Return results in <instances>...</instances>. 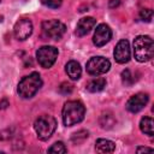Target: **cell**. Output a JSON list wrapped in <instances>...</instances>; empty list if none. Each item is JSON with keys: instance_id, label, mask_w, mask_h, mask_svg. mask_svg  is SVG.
<instances>
[{"instance_id": "obj_1", "label": "cell", "mask_w": 154, "mask_h": 154, "mask_svg": "<svg viewBox=\"0 0 154 154\" xmlns=\"http://www.w3.org/2000/svg\"><path fill=\"white\" fill-rule=\"evenodd\" d=\"M85 114V107L81 101H67L63 107V122L66 126H72L83 120Z\"/></svg>"}, {"instance_id": "obj_2", "label": "cell", "mask_w": 154, "mask_h": 154, "mask_svg": "<svg viewBox=\"0 0 154 154\" xmlns=\"http://www.w3.org/2000/svg\"><path fill=\"white\" fill-rule=\"evenodd\" d=\"M154 43L150 36L138 35L134 40V55L137 61L146 63L153 58Z\"/></svg>"}, {"instance_id": "obj_3", "label": "cell", "mask_w": 154, "mask_h": 154, "mask_svg": "<svg viewBox=\"0 0 154 154\" xmlns=\"http://www.w3.org/2000/svg\"><path fill=\"white\" fill-rule=\"evenodd\" d=\"M41 85H42L41 76L37 72H32L20 79L17 90L19 96H22L23 99H30L38 91Z\"/></svg>"}, {"instance_id": "obj_4", "label": "cell", "mask_w": 154, "mask_h": 154, "mask_svg": "<svg viewBox=\"0 0 154 154\" xmlns=\"http://www.w3.org/2000/svg\"><path fill=\"white\" fill-rule=\"evenodd\" d=\"M34 129H35V131L37 134V137L40 140H42V141H46L55 131V129H57V120L52 116L42 114V116H40L35 120Z\"/></svg>"}, {"instance_id": "obj_5", "label": "cell", "mask_w": 154, "mask_h": 154, "mask_svg": "<svg viewBox=\"0 0 154 154\" xmlns=\"http://www.w3.org/2000/svg\"><path fill=\"white\" fill-rule=\"evenodd\" d=\"M42 36L46 40H60L66 31V26L58 19L45 20L42 23Z\"/></svg>"}, {"instance_id": "obj_6", "label": "cell", "mask_w": 154, "mask_h": 154, "mask_svg": "<svg viewBox=\"0 0 154 154\" xmlns=\"http://www.w3.org/2000/svg\"><path fill=\"white\" fill-rule=\"evenodd\" d=\"M36 58H37L38 64L42 67L49 69L53 66V64L55 63L58 58V49L53 46H43L37 49Z\"/></svg>"}, {"instance_id": "obj_7", "label": "cell", "mask_w": 154, "mask_h": 154, "mask_svg": "<svg viewBox=\"0 0 154 154\" xmlns=\"http://www.w3.org/2000/svg\"><path fill=\"white\" fill-rule=\"evenodd\" d=\"M111 67L108 59L103 57H93L87 63V72L91 76H100L106 73Z\"/></svg>"}, {"instance_id": "obj_8", "label": "cell", "mask_w": 154, "mask_h": 154, "mask_svg": "<svg viewBox=\"0 0 154 154\" xmlns=\"http://www.w3.org/2000/svg\"><path fill=\"white\" fill-rule=\"evenodd\" d=\"M13 32H14V36H16L17 40L23 41V40L28 38L32 32V23H31V20L28 19V18L19 19L14 24Z\"/></svg>"}, {"instance_id": "obj_9", "label": "cell", "mask_w": 154, "mask_h": 154, "mask_svg": "<svg viewBox=\"0 0 154 154\" xmlns=\"http://www.w3.org/2000/svg\"><path fill=\"white\" fill-rule=\"evenodd\" d=\"M112 37V30L107 24H100L96 26L94 36H93V42L96 47H102L105 46Z\"/></svg>"}, {"instance_id": "obj_10", "label": "cell", "mask_w": 154, "mask_h": 154, "mask_svg": "<svg viewBox=\"0 0 154 154\" xmlns=\"http://www.w3.org/2000/svg\"><path fill=\"white\" fill-rule=\"evenodd\" d=\"M149 97L147 94L144 93H137L135 95H132L128 102H126V109L131 113H137L141 109H143V107L147 105Z\"/></svg>"}, {"instance_id": "obj_11", "label": "cell", "mask_w": 154, "mask_h": 154, "mask_svg": "<svg viewBox=\"0 0 154 154\" xmlns=\"http://www.w3.org/2000/svg\"><path fill=\"white\" fill-rule=\"evenodd\" d=\"M114 59L119 64H125L130 60V45L128 40H120L114 48Z\"/></svg>"}, {"instance_id": "obj_12", "label": "cell", "mask_w": 154, "mask_h": 154, "mask_svg": "<svg viewBox=\"0 0 154 154\" xmlns=\"http://www.w3.org/2000/svg\"><path fill=\"white\" fill-rule=\"evenodd\" d=\"M96 24V20L93 17H84L82 19H79V22L77 23L76 26V35L82 37L84 35H87Z\"/></svg>"}, {"instance_id": "obj_13", "label": "cell", "mask_w": 154, "mask_h": 154, "mask_svg": "<svg viewBox=\"0 0 154 154\" xmlns=\"http://www.w3.org/2000/svg\"><path fill=\"white\" fill-rule=\"evenodd\" d=\"M65 70H66L67 76H69L71 79H73V81L79 79V77H81V75H82L81 65H79L77 61H75V60H70V61L66 64Z\"/></svg>"}, {"instance_id": "obj_14", "label": "cell", "mask_w": 154, "mask_h": 154, "mask_svg": "<svg viewBox=\"0 0 154 154\" xmlns=\"http://www.w3.org/2000/svg\"><path fill=\"white\" fill-rule=\"evenodd\" d=\"M95 149L99 153H112L116 149L114 142L106 140V138H99L95 142Z\"/></svg>"}, {"instance_id": "obj_15", "label": "cell", "mask_w": 154, "mask_h": 154, "mask_svg": "<svg viewBox=\"0 0 154 154\" xmlns=\"http://www.w3.org/2000/svg\"><path fill=\"white\" fill-rule=\"evenodd\" d=\"M106 87V79L102 78V77H96V78H93L91 81H89L85 85L87 90L90 91V93H97V91H101L103 88Z\"/></svg>"}, {"instance_id": "obj_16", "label": "cell", "mask_w": 154, "mask_h": 154, "mask_svg": "<svg viewBox=\"0 0 154 154\" xmlns=\"http://www.w3.org/2000/svg\"><path fill=\"white\" fill-rule=\"evenodd\" d=\"M140 129L143 134L153 136V119L150 117H143L140 122Z\"/></svg>"}, {"instance_id": "obj_17", "label": "cell", "mask_w": 154, "mask_h": 154, "mask_svg": "<svg viewBox=\"0 0 154 154\" xmlns=\"http://www.w3.org/2000/svg\"><path fill=\"white\" fill-rule=\"evenodd\" d=\"M116 124V119L111 113H103L100 117V125L102 129H111Z\"/></svg>"}, {"instance_id": "obj_18", "label": "cell", "mask_w": 154, "mask_h": 154, "mask_svg": "<svg viewBox=\"0 0 154 154\" xmlns=\"http://www.w3.org/2000/svg\"><path fill=\"white\" fill-rule=\"evenodd\" d=\"M122 82H123V84H125L126 87H130V85H132V84L136 82L135 76L132 75V72H131L129 69H125V70L122 72Z\"/></svg>"}, {"instance_id": "obj_19", "label": "cell", "mask_w": 154, "mask_h": 154, "mask_svg": "<svg viewBox=\"0 0 154 154\" xmlns=\"http://www.w3.org/2000/svg\"><path fill=\"white\" fill-rule=\"evenodd\" d=\"M88 136H89L88 131H85V130H79V131H77V132H75V134L72 135L71 140H72V142H73L75 144H79V143H82L84 140H87Z\"/></svg>"}, {"instance_id": "obj_20", "label": "cell", "mask_w": 154, "mask_h": 154, "mask_svg": "<svg viewBox=\"0 0 154 154\" xmlns=\"http://www.w3.org/2000/svg\"><path fill=\"white\" fill-rule=\"evenodd\" d=\"M66 152L67 149L63 142H55L51 148H48V153H53V154H63Z\"/></svg>"}, {"instance_id": "obj_21", "label": "cell", "mask_w": 154, "mask_h": 154, "mask_svg": "<svg viewBox=\"0 0 154 154\" xmlns=\"http://www.w3.org/2000/svg\"><path fill=\"white\" fill-rule=\"evenodd\" d=\"M140 18L143 22H150L153 18V11L150 8H142L140 11Z\"/></svg>"}, {"instance_id": "obj_22", "label": "cell", "mask_w": 154, "mask_h": 154, "mask_svg": "<svg viewBox=\"0 0 154 154\" xmlns=\"http://www.w3.org/2000/svg\"><path fill=\"white\" fill-rule=\"evenodd\" d=\"M72 90H73V88H72V85L69 84V83H61L60 87H59V91H60V94H63V95H69V94L72 93Z\"/></svg>"}, {"instance_id": "obj_23", "label": "cell", "mask_w": 154, "mask_h": 154, "mask_svg": "<svg viewBox=\"0 0 154 154\" xmlns=\"http://www.w3.org/2000/svg\"><path fill=\"white\" fill-rule=\"evenodd\" d=\"M41 2L51 8H58L61 5V0H41Z\"/></svg>"}, {"instance_id": "obj_24", "label": "cell", "mask_w": 154, "mask_h": 154, "mask_svg": "<svg viewBox=\"0 0 154 154\" xmlns=\"http://www.w3.org/2000/svg\"><path fill=\"white\" fill-rule=\"evenodd\" d=\"M119 4H120V1L119 0H109V7L111 8H114V7H117V6H119Z\"/></svg>"}, {"instance_id": "obj_25", "label": "cell", "mask_w": 154, "mask_h": 154, "mask_svg": "<svg viewBox=\"0 0 154 154\" xmlns=\"http://www.w3.org/2000/svg\"><path fill=\"white\" fill-rule=\"evenodd\" d=\"M153 149L152 148H148V147H138L137 149H136V152L137 153H141V152H152Z\"/></svg>"}, {"instance_id": "obj_26", "label": "cell", "mask_w": 154, "mask_h": 154, "mask_svg": "<svg viewBox=\"0 0 154 154\" xmlns=\"http://www.w3.org/2000/svg\"><path fill=\"white\" fill-rule=\"evenodd\" d=\"M7 106H8V101H7L6 99H2V100L0 101V108L4 109V108H6Z\"/></svg>"}, {"instance_id": "obj_27", "label": "cell", "mask_w": 154, "mask_h": 154, "mask_svg": "<svg viewBox=\"0 0 154 154\" xmlns=\"http://www.w3.org/2000/svg\"><path fill=\"white\" fill-rule=\"evenodd\" d=\"M0 1H1V0H0Z\"/></svg>"}]
</instances>
